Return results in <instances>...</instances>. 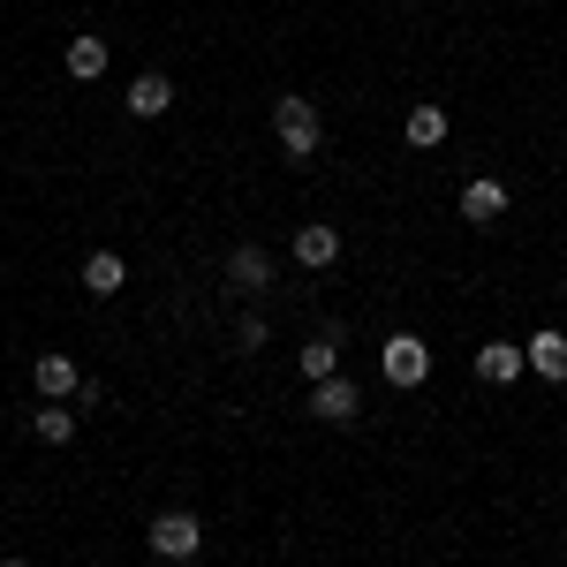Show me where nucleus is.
I'll use <instances>...</instances> for the list:
<instances>
[{"label": "nucleus", "mask_w": 567, "mask_h": 567, "mask_svg": "<svg viewBox=\"0 0 567 567\" xmlns=\"http://www.w3.org/2000/svg\"><path fill=\"white\" fill-rule=\"evenodd\" d=\"M272 136H280L288 159H318V152H326V114H318L310 99H280V106H272Z\"/></svg>", "instance_id": "f257e3e1"}, {"label": "nucleus", "mask_w": 567, "mask_h": 567, "mask_svg": "<svg viewBox=\"0 0 567 567\" xmlns=\"http://www.w3.org/2000/svg\"><path fill=\"white\" fill-rule=\"evenodd\" d=\"M144 545H152L159 560H197V553H205V515H189V507H167V515H152Z\"/></svg>", "instance_id": "f03ea898"}, {"label": "nucleus", "mask_w": 567, "mask_h": 567, "mask_svg": "<svg viewBox=\"0 0 567 567\" xmlns=\"http://www.w3.org/2000/svg\"><path fill=\"white\" fill-rule=\"evenodd\" d=\"M379 371H386V386H424V379H432V349H424L416 333H386Z\"/></svg>", "instance_id": "7ed1b4c3"}, {"label": "nucleus", "mask_w": 567, "mask_h": 567, "mask_svg": "<svg viewBox=\"0 0 567 567\" xmlns=\"http://www.w3.org/2000/svg\"><path fill=\"white\" fill-rule=\"evenodd\" d=\"M310 416H318V424H355V416H363V393H355L349 379H318V386H310Z\"/></svg>", "instance_id": "20e7f679"}, {"label": "nucleus", "mask_w": 567, "mask_h": 567, "mask_svg": "<svg viewBox=\"0 0 567 567\" xmlns=\"http://www.w3.org/2000/svg\"><path fill=\"white\" fill-rule=\"evenodd\" d=\"M31 386H39L45 401H76V386H84V371H76V355L45 349L39 363H31Z\"/></svg>", "instance_id": "39448f33"}, {"label": "nucleus", "mask_w": 567, "mask_h": 567, "mask_svg": "<svg viewBox=\"0 0 567 567\" xmlns=\"http://www.w3.org/2000/svg\"><path fill=\"white\" fill-rule=\"evenodd\" d=\"M122 106H130L136 122H159V114H167V106H175V84H167V76H159V69H144V76H136V84L122 91Z\"/></svg>", "instance_id": "423d86ee"}, {"label": "nucleus", "mask_w": 567, "mask_h": 567, "mask_svg": "<svg viewBox=\"0 0 567 567\" xmlns=\"http://www.w3.org/2000/svg\"><path fill=\"white\" fill-rule=\"evenodd\" d=\"M227 280H235L243 296H265V288H272V258H265L258 243H235V250H227Z\"/></svg>", "instance_id": "0eeeda50"}, {"label": "nucleus", "mask_w": 567, "mask_h": 567, "mask_svg": "<svg viewBox=\"0 0 567 567\" xmlns=\"http://www.w3.org/2000/svg\"><path fill=\"white\" fill-rule=\"evenodd\" d=\"M523 371H529V355L515 349V341H484V349H477V379H484V386H515Z\"/></svg>", "instance_id": "6e6552de"}, {"label": "nucleus", "mask_w": 567, "mask_h": 567, "mask_svg": "<svg viewBox=\"0 0 567 567\" xmlns=\"http://www.w3.org/2000/svg\"><path fill=\"white\" fill-rule=\"evenodd\" d=\"M462 219H470V227H492V219H507V182L477 175L470 189H462Z\"/></svg>", "instance_id": "1a4fd4ad"}, {"label": "nucleus", "mask_w": 567, "mask_h": 567, "mask_svg": "<svg viewBox=\"0 0 567 567\" xmlns=\"http://www.w3.org/2000/svg\"><path fill=\"white\" fill-rule=\"evenodd\" d=\"M106 61H114V45L106 39H69V53H61V69H69V76H76V84H99V76H106Z\"/></svg>", "instance_id": "9d476101"}, {"label": "nucleus", "mask_w": 567, "mask_h": 567, "mask_svg": "<svg viewBox=\"0 0 567 567\" xmlns=\"http://www.w3.org/2000/svg\"><path fill=\"white\" fill-rule=\"evenodd\" d=\"M523 355H529V371H537V379H553V386L567 379V333H553V326H545V333H529Z\"/></svg>", "instance_id": "9b49d317"}, {"label": "nucleus", "mask_w": 567, "mask_h": 567, "mask_svg": "<svg viewBox=\"0 0 567 567\" xmlns=\"http://www.w3.org/2000/svg\"><path fill=\"white\" fill-rule=\"evenodd\" d=\"M122 288H130V265L114 258V250H91V258H84V296L106 303V296H122Z\"/></svg>", "instance_id": "f8f14e48"}, {"label": "nucleus", "mask_w": 567, "mask_h": 567, "mask_svg": "<svg viewBox=\"0 0 567 567\" xmlns=\"http://www.w3.org/2000/svg\"><path fill=\"white\" fill-rule=\"evenodd\" d=\"M296 363H303L310 386H318V379H341V326H326L318 341H303V355H296Z\"/></svg>", "instance_id": "ddd939ff"}, {"label": "nucleus", "mask_w": 567, "mask_h": 567, "mask_svg": "<svg viewBox=\"0 0 567 567\" xmlns=\"http://www.w3.org/2000/svg\"><path fill=\"white\" fill-rule=\"evenodd\" d=\"M296 258H303L310 272H326V265L341 258V227H326V219H318V227H296Z\"/></svg>", "instance_id": "4468645a"}, {"label": "nucleus", "mask_w": 567, "mask_h": 567, "mask_svg": "<svg viewBox=\"0 0 567 567\" xmlns=\"http://www.w3.org/2000/svg\"><path fill=\"white\" fill-rule=\"evenodd\" d=\"M31 432H39L45 446H69V439H76V401H45L39 416H31Z\"/></svg>", "instance_id": "2eb2a0df"}, {"label": "nucleus", "mask_w": 567, "mask_h": 567, "mask_svg": "<svg viewBox=\"0 0 567 567\" xmlns=\"http://www.w3.org/2000/svg\"><path fill=\"white\" fill-rule=\"evenodd\" d=\"M409 144H416V152L446 144V106H409Z\"/></svg>", "instance_id": "dca6fc26"}, {"label": "nucleus", "mask_w": 567, "mask_h": 567, "mask_svg": "<svg viewBox=\"0 0 567 567\" xmlns=\"http://www.w3.org/2000/svg\"><path fill=\"white\" fill-rule=\"evenodd\" d=\"M0 567H31V560H0Z\"/></svg>", "instance_id": "f3484780"}]
</instances>
